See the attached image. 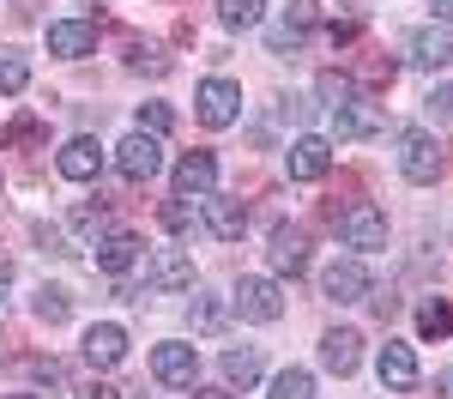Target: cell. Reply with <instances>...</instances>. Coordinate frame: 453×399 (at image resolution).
Segmentation results:
<instances>
[{"mask_svg":"<svg viewBox=\"0 0 453 399\" xmlns=\"http://www.w3.org/2000/svg\"><path fill=\"white\" fill-rule=\"evenodd\" d=\"M31 309H36V321L61 326V321H67V315H73V296H67V290H61V285H42V290H36V303H31Z\"/></svg>","mask_w":453,"mask_h":399,"instance_id":"cell-21","label":"cell"},{"mask_svg":"<svg viewBox=\"0 0 453 399\" xmlns=\"http://www.w3.org/2000/svg\"><path fill=\"white\" fill-rule=\"evenodd\" d=\"M115 170L127 181H151L157 170H164V145H157V134H127V140L115 145Z\"/></svg>","mask_w":453,"mask_h":399,"instance_id":"cell-3","label":"cell"},{"mask_svg":"<svg viewBox=\"0 0 453 399\" xmlns=\"http://www.w3.org/2000/svg\"><path fill=\"white\" fill-rule=\"evenodd\" d=\"M145 279H151L157 290H194V260H188L181 249H164L151 266H145Z\"/></svg>","mask_w":453,"mask_h":399,"instance_id":"cell-16","label":"cell"},{"mask_svg":"<svg viewBox=\"0 0 453 399\" xmlns=\"http://www.w3.org/2000/svg\"><path fill=\"white\" fill-rule=\"evenodd\" d=\"M273 399H314V375L309 369H284L273 381Z\"/></svg>","mask_w":453,"mask_h":399,"instance_id":"cell-25","label":"cell"},{"mask_svg":"<svg viewBox=\"0 0 453 399\" xmlns=\"http://www.w3.org/2000/svg\"><path fill=\"white\" fill-rule=\"evenodd\" d=\"M429 6H435V19H448V25H453V0H429Z\"/></svg>","mask_w":453,"mask_h":399,"instance_id":"cell-36","label":"cell"},{"mask_svg":"<svg viewBox=\"0 0 453 399\" xmlns=\"http://www.w3.org/2000/svg\"><path fill=\"white\" fill-rule=\"evenodd\" d=\"M55 164H61V176H67V181H97V170H104V145L79 134V140L61 145V157H55Z\"/></svg>","mask_w":453,"mask_h":399,"instance_id":"cell-11","label":"cell"},{"mask_svg":"<svg viewBox=\"0 0 453 399\" xmlns=\"http://www.w3.org/2000/svg\"><path fill=\"white\" fill-rule=\"evenodd\" d=\"M91 49H97V25H91V19H61V25H49V55L79 61V55H91Z\"/></svg>","mask_w":453,"mask_h":399,"instance_id":"cell-9","label":"cell"},{"mask_svg":"<svg viewBox=\"0 0 453 399\" xmlns=\"http://www.w3.org/2000/svg\"><path fill=\"white\" fill-rule=\"evenodd\" d=\"M151 375H157L164 387H194V381H200L194 345H157V351H151Z\"/></svg>","mask_w":453,"mask_h":399,"instance_id":"cell-7","label":"cell"},{"mask_svg":"<svg viewBox=\"0 0 453 399\" xmlns=\"http://www.w3.org/2000/svg\"><path fill=\"white\" fill-rule=\"evenodd\" d=\"M170 127H175L170 104H140V134H157V140H164Z\"/></svg>","mask_w":453,"mask_h":399,"instance_id":"cell-29","label":"cell"},{"mask_svg":"<svg viewBox=\"0 0 453 399\" xmlns=\"http://www.w3.org/2000/svg\"><path fill=\"white\" fill-rule=\"evenodd\" d=\"M6 290H12V260L0 254V296H6Z\"/></svg>","mask_w":453,"mask_h":399,"instance_id":"cell-35","label":"cell"},{"mask_svg":"<svg viewBox=\"0 0 453 399\" xmlns=\"http://www.w3.org/2000/svg\"><path fill=\"white\" fill-rule=\"evenodd\" d=\"M194 104H200V121H206V127H230V121L242 115V85H230V79H206Z\"/></svg>","mask_w":453,"mask_h":399,"instance_id":"cell-5","label":"cell"},{"mask_svg":"<svg viewBox=\"0 0 453 399\" xmlns=\"http://www.w3.org/2000/svg\"><path fill=\"white\" fill-rule=\"evenodd\" d=\"M224 381H230V387H254V381H260V351H248V345L224 351Z\"/></svg>","mask_w":453,"mask_h":399,"instance_id":"cell-20","label":"cell"},{"mask_svg":"<svg viewBox=\"0 0 453 399\" xmlns=\"http://www.w3.org/2000/svg\"><path fill=\"white\" fill-rule=\"evenodd\" d=\"M236 315H242V321H279L284 315V290L273 285V279H242V285H236Z\"/></svg>","mask_w":453,"mask_h":399,"instance_id":"cell-4","label":"cell"},{"mask_svg":"<svg viewBox=\"0 0 453 399\" xmlns=\"http://www.w3.org/2000/svg\"><path fill=\"white\" fill-rule=\"evenodd\" d=\"M314 19H320V0H290V31H296V36L309 31Z\"/></svg>","mask_w":453,"mask_h":399,"instance_id":"cell-31","label":"cell"},{"mask_svg":"<svg viewBox=\"0 0 453 399\" xmlns=\"http://www.w3.org/2000/svg\"><path fill=\"white\" fill-rule=\"evenodd\" d=\"M188 218H194L188 212V194H175L170 206H164V224H170V230H188Z\"/></svg>","mask_w":453,"mask_h":399,"instance_id":"cell-32","label":"cell"},{"mask_svg":"<svg viewBox=\"0 0 453 399\" xmlns=\"http://www.w3.org/2000/svg\"><path fill=\"white\" fill-rule=\"evenodd\" d=\"M224 296H211V290H194V309H188V321L200 326V333H211V326H224Z\"/></svg>","mask_w":453,"mask_h":399,"instance_id":"cell-24","label":"cell"},{"mask_svg":"<svg viewBox=\"0 0 453 399\" xmlns=\"http://www.w3.org/2000/svg\"><path fill=\"white\" fill-rule=\"evenodd\" d=\"M339 218V236H345V249H387V212L375 206V200H350L345 212H333Z\"/></svg>","mask_w":453,"mask_h":399,"instance_id":"cell-1","label":"cell"},{"mask_svg":"<svg viewBox=\"0 0 453 399\" xmlns=\"http://www.w3.org/2000/svg\"><path fill=\"white\" fill-rule=\"evenodd\" d=\"M333 127H339V134H375V115H369V109L363 104H345V109H333Z\"/></svg>","mask_w":453,"mask_h":399,"instance_id":"cell-26","label":"cell"},{"mask_svg":"<svg viewBox=\"0 0 453 399\" xmlns=\"http://www.w3.org/2000/svg\"><path fill=\"white\" fill-rule=\"evenodd\" d=\"M448 394H453V369H448Z\"/></svg>","mask_w":453,"mask_h":399,"instance_id":"cell-39","label":"cell"},{"mask_svg":"<svg viewBox=\"0 0 453 399\" xmlns=\"http://www.w3.org/2000/svg\"><path fill=\"white\" fill-rule=\"evenodd\" d=\"M218 19H224L230 31H248V25L266 19V0H218Z\"/></svg>","mask_w":453,"mask_h":399,"instance_id":"cell-22","label":"cell"},{"mask_svg":"<svg viewBox=\"0 0 453 399\" xmlns=\"http://www.w3.org/2000/svg\"><path fill=\"white\" fill-rule=\"evenodd\" d=\"M266 254H273V266H279V272H290V279H296V272L309 266V230H303V224H279Z\"/></svg>","mask_w":453,"mask_h":399,"instance_id":"cell-10","label":"cell"},{"mask_svg":"<svg viewBox=\"0 0 453 399\" xmlns=\"http://www.w3.org/2000/svg\"><path fill=\"white\" fill-rule=\"evenodd\" d=\"M381 387H393V394H405V387H418V357H411V345H399V339H387L381 345Z\"/></svg>","mask_w":453,"mask_h":399,"instance_id":"cell-13","label":"cell"},{"mask_svg":"<svg viewBox=\"0 0 453 399\" xmlns=\"http://www.w3.org/2000/svg\"><path fill=\"white\" fill-rule=\"evenodd\" d=\"M320 97H326V109H345V104H357V85L345 73H320Z\"/></svg>","mask_w":453,"mask_h":399,"instance_id":"cell-28","label":"cell"},{"mask_svg":"<svg viewBox=\"0 0 453 399\" xmlns=\"http://www.w3.org/2000/svg\"><path fill=\"white\" fill-rule=\"evenodd\" d=\"M429 109H435V115H441V121H453V85H441V91H435V97H429Z\"/></svg>","mask_w":453,"mask_h":399,"instance_id":"cell-33","label":"cell"},{"mask_svg":"<svg viewBox=\"0 0 453 399\" xmlns=\"http://www.w3.org/2000/svg\"><path fill=\"white\" fill-rule=\"evenodd\" d=\"M206 230L218 242H236L248 230V206L242 200H230V194H206Z\"/></svg>","mask_w":453,"mask_h":399,"instance_id":"cell-12","label":"cell"},{"mask_svg":"<svg viewBox=\"0 0 453 399\" xmlns=\"http://www.w3.org/2000/svg\"><path fill=\"white\" fill-rule=\"evenodd\" d=\"M31 140H42V121H36V115H19V121L0 134V145H6V151H12V145H31Z\"/></svg>","mask_w":453,"mask_h":399,"instance_id":"cell-30","label":"cell"},{"mask_svg":"<svg viewBox=\"0 0 453 399\" xmlns=\"http://www.w3.org/2000/svg\"><path fill=\"white\" fill-rule=\"evenodd\" d=\"M79 399H121V387H109V381H91V387H79Z\"/></svg>","mask_w":453,"mask_h":399,"instance_id":"cell-34","label":"cell"},{"mask_svg":"<svg viewBox=\"0 0 453 399\" xmlns=\"http://www.w3.org/2000/svg\"><path fill=\"white\" fill-rule=\"evenodd\" d=\"M6 399H36V394H6Z\"/></svg>","mask_w":453,"mask_h":399,"instance_id":"cell-38","label":"cell"},{"mask_svg":"<svg viewBox=\"0 0 453 399\" xmlns=\"http://www.w3.org/2000/svg\"><path fill=\"white\" fill-rule=\"evenodd\" d=\"M194 399H230L224 387H194Z\"/></svg>","mask_w":453,"mask_h":399,"instance_id":"cell-37","label":"cell"},{"mask_svg":"<svg viewBox=\"0 0 453 399\" xmlns=\"http://www.w3.org/2000/svg\"><path fill=\"white\" fill-rule=\"evenodd\" d=\"M411 61H418V67H448L453 61V31L448 25H423V31L411 36Z\"/></svg>","mask_w":453,"mask_h":399,"instance_id":"cell-18","label":"cell"},{"mask_svg":"<svg viewBox=\"0 0 453 399\" xmlns=\"http://www.w3.org/2000/svg\"><path fill=\"white\" fill-rule=\"evenodd\" d=\"M399 170H405V181H435L441 176V140L423 127H405L399 134Z\"/></svg>","mask_w":453,"mask_h":399,"instance_id":"cell-2","label":"cell"},{"mask_svg":"<svg viewBox=\"0 0 453 399\" xmlns=\"http://www.w3.org/2000/svg\"><path fill=\"white\" fill-rule=\"evenodd\" d=\"M320 363H326L333 375H350V369L363 363V339H357L350 326H333V333L320 339Z\"/></svg>","mask_w":453,"mask_h":399,"instance_id":"cell-15","label":"cell"},{"mask_svg":"<svg viewBox=\"0 0 453 399\" xmlns=\"http://www.w3.org/2000/svg\"><path fill=\"white\" fill-rule=\"evenodd\" d=\"M25 85H31V67H25V55H0V97L25 91Z\"/></svg>","mask_w":453,"mask_h":399,"instance_id":"cell-27","label":"cell"},{"mask_svg":"<svg viewBox=\"0 0 453 399\" xmlns=\"http://www.w3.org/2000/svg\"><path fill=\"white\" fill-rule=\"evenodd\" d=\"M127 357V333L115 321H104V326H91L85 333V363H97V369H115V363Z\"/></svg>","mask_w":453,"mask_h":399,"instance_id":"cell-17","label":"cell"},{"mask_svg":"<svg viewBox=\"0 0 453 399\" xmlns=\"http://www.w3.org/2000/svg\"><path fill=\"white\" fill-rule=\"evenodd\" d=\"M284 170H290L296 181H320L326 170H333V145L320 140V134H303V140L284 151Z\"/></svg>","mask_w":453,"mask_h":399,"instance_id":"cell-8","label":"cell"},{"mask_svg":"<svg viewBox=\"0 0 453 399\" xmlns=\"http://www.w3.org/2000/svg\"><path fill=\"white\" fill-rule=\"evenodd\" d=\"M134 260H140V236H134V230H109L104 242H97V266L115 272V279H121Z\"/></svg>","mask_w":453,"mask_h":399,"instance_id":"cell-19","label":"cell"},{"mask_svg":"<svg viewBox=\"0 0 453 399\" xmlns=\"http://www.w3.org/2000/svg\"><path fill=\"white\" fill-rule=\"evenodd\" d=\"M218 188V157L211 151H188L175 164V194H211Z\"/></svg>","mask_w":453,"mask_h":399,"instance_id":"cell-14","label":"cell"},{"mask_svg":"<svg viewBox=\"0 0 453 399\" xmlns=\"http://www.w3.org/2000/svg\"><path fill=\"white\" fill-rule=\"evenodd\" d=\"M418 333H423V339H448V333H453V303H441V296L423 303V309H418Z\"/></svg>","mask_w":453,"mask_h":399,"instance_id":"cell-23","label":"cell"},{"mask_svg":"<svg viewBox=\"0 0 453 399\" xmlns=\"http://www.w3.org/2000/svg\"><path fill=\"white\" fill-rule=\"evenodd\" d=\"M320 290H326L333 303H363V296L375 290V279H369L363 260H333V266L320 272Z\"/></svg>","mask_w":453,"mask_h":399,"instance_id":"cell-6","label":"cell"}]
</instances>
